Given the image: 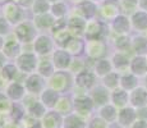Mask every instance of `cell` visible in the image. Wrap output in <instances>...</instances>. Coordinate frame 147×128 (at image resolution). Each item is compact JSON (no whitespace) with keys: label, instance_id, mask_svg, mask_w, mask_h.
<instances>
[{"label":"cell","instance_id":"6da1fadb","mask_svg":"<svg viewBox=\"0 0 147 128\" xmlns=\"http://www.w3.org/2000/svg\"><path fill=\"white\" fill-rule=\"evenodd\" d=\"M1 115H3V114H0V122H1Z\"/></svg>","mask_w":147,"mask_h":128},{"label":"cell","instance_id":"7a4b0ae2","mask_svg":"<svg viewBox=\"0 0 147 128\" xmlns=\"http://www.w3.org/2000/svg\"><path fill=\"white\" fill-rule=\"evenodd\" d=\"M0 1H4V0H0Z\"/></svg>","mask_w":147,"mask_h":128}]
</instances>
